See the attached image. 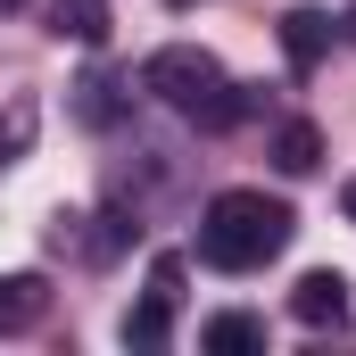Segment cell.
Instances as JSON below:
<instances>
[{
	"instance_id": "6da1fadb",
	"label": "cell",
	"mask_w": 356,
	"mask_h": 356,
	"mask_svg": "<svg viewBox=\"0 0 356 356\" xmlns=\"http://www.w3.org/2000/svg\"><path fill=\"white\" fill-rule=\"evenodd\" d=\"M141 91H149V99H166V108H182L199 133H232V124L257 108V91L224 83L216 50H191V42H175V50H149V58H141Z\"/></svg>"
},
{
	"instance_id": "7a4b0ae2",
	"label": "cell",
	"mask_w": 356,
	"mask_h": 356,
	"mask_svg": "<svg viewBox=\"0 0 356 356\" xmlns=\"http://www.w3.org/2000/svg\"><path fill=\"white\" fill-rule=\"evenodd\" d=\"M298 232L290 199H266V191H216L207 199V224H199V257L216 273H257L266 257H282V241Z\"/></svg>"
},
{
	"instance_id": "3957f363",
	"label": "cell",
	"mask_w": 356,
	"mask_h": 356,
	"mask_svg": "<svg viewBox=\"0 0 356 356\" xmlns=\"http://www.w3.org/2000/svg\"><path fill=\"white\" fill-rule=\"evenodd\" d=\"M290 315H298L307 332H348V273H332V266L298 273V282H290Z\"/></svg>"
},
{
	"instance_id": "277c9868",
	"label": "cell",
	"mask_w": 356,
	"mask_h": 356,
	"mask_svg": "<svg viewBox=\"0 0 356 356\" xmlns=\"http://www.w3.org/2000/svg\"><path fill=\"white\" fill-rule=\"evenodd\" d=\"M323 50H332V17H323V8H290V17H282V58H290V75H315Z\"/></svg>"
},
{
	"instance_id": "5b68a950",
	"label": "cell",
	"mask_w": 356,
	"mask_h": 356,
	"mask_svg": "<svg viewBox=\"0 0 356 356\" xmlns=\"http://www.w3.org/2000/svg\"><path fill=\"white\" fill-rule=\"evenodd\" d=\"M42 315H50V282L42 273H0V340L33 332Z\"/></svg>"
},
{
	"instance_id": "8992f818",
	"label": "cell",
	"mask_w": 356,
	"mask_h": 356,
	"mask_svg": "<svg viewBox=\"0 0 356 356\" xmlns=\"http://www.w3.org/2000/svg\"><path fill=\"white\" fill-rule=\"evenodd\" d=\"M108 25H116V8H108V0H50V33H58V42L99 50V42H108Z\"/></svg>"
},
{
	"instance_id": "52a82bcc",
	"label": "cell",
	"mask_w": 356,
	"mask_h": 356,
	"mask_svg": "<svg viewBox=\"0 0 356 356\" xmlns=\"http://www.w3.org/2000/svg\"><path fill=\"white\" fill-rule=\"evenodd\" d=\"M166 340H175V290L149 282V298L124 315V348H166Z\"/></svg>"
},
{
	"instance_id": "ba28073f",
	"label": "cell",
	"mask_w": 356,
	"mask_h": 356,
	"mask_svg": "<svg viewBox=\"0 0 356 356\" xmlns=\"http://www.w3.org/2000/svg\"><path fill=\"white\" fill-rule=\"evenodd\" d=\"M273 166H282V175H315V166H323V133H315L307 116H290V124L273 133Z\"/></svg>"
},
{
	"instance_id": "9c48e42d",
	"label": "cell",
	"mask_w": 356,
	"mask_h": 356,
	"mask_svg": "<svg viewBox=\"0 0 356 356\" xmlns=\"http://www.w3.org/2000/svg\"><path fill=\"white\" fill-rule=\"evenodd\" d=\"M199 348L249 356V348H266V323H257V315H216V323H199Z\"/></svg>"
},
{
	"instance_id": "30bf717a",
	"label": "cell",
	"mask_w": 356,
	"mask_h": 356,
	"mask_svg": "<svg viewBox=\"0 0 356 356\" xmlns=\"http://www.w3.org/2000/svg\"><path fill=\"white\" fill-rule=\"evenodd\" d=\"M75 108H83V124H108V116H116V83H108V75H83V99H75Z\"/></svg>"
},
{
	"instance_id": "8fae6325",
	"label": "cell",
	"mask_w": 356,
	"mask_h": 356,
	"mask_svg": "<svg viewBox=\"0 0 356 356\" xmlns=\"http://www.w3.org/2000/svg\"><path fill=\"white\" fill-rule=\"evenodd\" d=\"M340 216H348V224H356V175H348V191H340Z\"/></svg>"
},
{
	"instance_id": "7c38bea8",
	"label": "cell",
	"mask_w": 356,
	"mask_h": 356,
	"mask_svg": "<svg viewBox=\"0 0 356 356\" xmlns=\"http://www.w3.org/2000/svg\"><path fill=\"white\" fill-rule=\"evenodd\" d=\"M17 8H25V0H0V17H17Z\"/></svg>"
},
{
	"instance_id": "4fadbf2b",
	"label": "cell",
	"mask_w": 356,
	"mask_h": 356,
	"mask_svg": "<svg viewBox=\"0 0 356 356\" xmlns=\"http://www.w3.org/2000/svg\"><path fill=\"white\" fill-rule=\"evenodd\" d=\"M166 8H199V0H166Z\"/></svg>"
},
{
	"instance_id": "5bb4252c",
	"label": "cell",
	"mask_w": 356,
	"mask_h": 356,
	"mask_svg": "<svg viewBox=\"0 0 356 356\" xmlns=\"http://www.w3.org/2000/svg\"><path fill=\"white\" fill-rule=\"evenodd\" d=\"M348 42H356V8H348Z\"/></svg>"
}]
</instances>
